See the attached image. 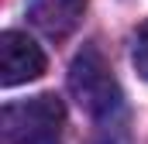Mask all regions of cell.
<instances>
[{
    "label": "cell",
    "mask_w": 148,
    "mask_h": 144,
    "mask_svg": "<svg viewBox=\"0 0 148 144\" xmlns=\"http://www.w3.org/2000/svg\"><path fill=\"white\" fill-rule=\"evenodd\" d=\"M69 89H73L76 103L97 120V130L124 127V93H121L117 79L110 75L103 55H100L93 45H86V48L73 58Z\"/></svg>",
    "instance_id": "obj_1"
},
{
    "label": "cell",
    "mask_w": 148,
    "mask_h": 144,
    "mask_svg": "<svg viewBox=\"0 0 148 144\" xmlns=\"http://www.w3.org/2000/svg\"><path fill=\"white\" fill-rule=\"evenodd\" d=\"M7 144H62L66 107L59 96L41 93L24 103H7L0 113Z\"/></svg>",
    "instance_id": "obj_2"
},
{
    "label": "cell",
    "mask_w": 148,
    "mask_h": 144,
    "mask_svg": "<svg viewBox=\"0 0 148 144\" xmlns=\"http://www.w3.org/2000/svg\"><path fill=\"white\" fill-rule=\"evenodd\" d=\"M45 72V52L24 31H3L0 35V82L21 86Z\"/></svg>",
    "instance_id": "obj_3"
},
{
    "label": "cell",
    "mask_w": 148,
    "mask_h": 144,
    "mask_svg": "<svg viewBox=\"0 0 148 144\" xmlns=\"http://www.w3.org/2000/svg\"><path fill=\"white\" fill-rule=\"evenodd\" d=\"M83 10H86V0H31L28 3L31 24L48 38H66L83 21Z\"/></svg>",
    "instance_id": "obj_4"
},
{
    "label": "cell",
    "mask_w": 148,
    "mask_h": 144,
    "mask_svg": "<svg viewBox=\"0 0 148 144\" xmlns=\"http://www.w3.org/2000/svg\"><path fill=\"white\" fill-rule=\"evenodd\" d=\"M131 62L141 79H148V21L134 31V45H131Z\"/></svg>",
    "instance_id": "obj_5"
}]
</instances>
